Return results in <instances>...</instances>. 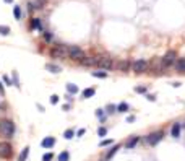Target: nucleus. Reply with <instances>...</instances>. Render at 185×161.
I'll return each instance as SVG.
<instances>
[{"instance_id": "f257e3e1", "label": "nucleus", "mask_w": 185, "mask_h": 161, "mask_svg": "<svg viewBox=\"0 0 185 161\" xmlns=\"http://www.w3.org/2000/svg\"><path fill=\"white\" fill-rule=\"evenodd\" d=\"M15 135V124L10 119H0V137L12 138Z\"/></svg>"}, {"instance_id": "f03ea898", "label": "nucleus", "mask_w": 185, "mask_h": 161, "mask_svg": "<svg viewBox=\"0 0 185 161\" xmlns=\"http://www.w3.org/2000/svg\"><path fill=\"white\" fill-rule=\"evenodd\" d=\"M117 64L112 60V57H98V64L96 67L101 68V70H112Z\"/></svg>"}, {"instance_id": "7ed1b4c3", "label": "nucleus", "mask_w": 185, "mask_h": 161, "mask_svg": "<svg viewBox=\"0 0 185 161\" xmlns=\"http://www.w3.org/2000/svg\"><path fill=\"white\" fill-rule=\"evenodd\" d=\"M50 55L55 59H63V57H68V46L65 44H57L50 50Z\"/></svg>"}, {"instance_id": "20e7f679", "label": "nucleus", "mask_w": 185, "mask_h": 161, "mask_svg": "<svg viewBox=\"0 0 185 161\" xmlns=\"http://www.w3.org/2000/svg\"><path fill=\"white\" fill-rule=\"evenodd\" d=\"M68 59L72 60H83L85 59V50L78 46H68Z\"/></svg>"}, {"instance_id": "39448f33", "label": "nucleus", "mask_w": 185, "mask_h": 161, "mask_svg": "<svg viewBox=\"0 0 185 161\" xmlns=\"http://www.w3.org/2000/svg\"><path fill=\"white\" fill-rule=\"evenodd\" d=\"M175 60H177V52L175 50H169L167 54H164V57L161 59V64H162L164 68H169V67H174Z\"/></svg>"}, {"instance_id": "423d86ee", "label": "nucleus", "mask_w": 185, "mask_h": 161, "mask_svg": "<svg viewBox=\"0 0 185 161\" xmlns=\"http://www.w3.org/2000/svg\"><path fill=\"white\" fill-rule=\"evenodd\" d=\"M162 138H164V132H162V130H157V132H154V133H149V135L144 138V143L146 145H157Z\"/></svg>"}, {"instance_id": "0eeeda50", "label": "nucleus", "mask_w": 185, "mask_h": 161, "mask_svg": "<svg viewBox=\"0 0 185 161\" xmlns=\"http://www.w3.org/2000/svg\"><path fill=\"white\" fill-rule=\"evenodd\" d=\"M13 155V148L8 142H0V158L3 160H8L10 156Z\"/></svg>"}, {"instance_id": "6e6552de", "label": "nucleus", "mask_w": 185, "mask_h": 161, "mask_svg": "<svg viewBox=\"0 0 185 161\" xmlns=\"http://www.w3.org/2000/svg\"><path fill=\"white\" fill-rule=\"evenodd\" d=\"M132 70L135 73H143L148 70V62L146 60H135V62H132Z\"/></svg>"}, {"instance_id": "1a4fd4ad", "label": "nucleus", "mask_w": 185, "mask_h": 161, "mask_svg": "<svg viewBox=\"0 0 185 161\" xmlns=\"http://www.w3.org/2000/svg\"><path fill=\"white\" fill-rule=\"evenodd\" d=\"M140 140H141V138H140L138 135H133V137H130V138H128V140L125 142V148H127V150H132V148H135L136 145L140 143Z\"/></svg>"}, {"instance_id": "9d476101", "label": "nucleus", "mask_w": 185, "mask_h": 161, "mask_svg": "<svg viewBox=\"0 0 185 161\" xmlns=\"http://www.w3.org/2000/svg\"><path fill=\"white\" fill-rule=\"evenodd\" d=\"M115 68L120 72H128V70H132V62H128V60H119L117 65H115Z\"/></svg>"}, {"instance_id": "9b49d317", "label": "nucleus", "mask_w": 185, "mask_h": 161, "mask_svg": "<svg viewBox=\"0 0 185 161\" xmlns=\"http://www.w3.org/2000/svg\"><path fill=\"white\" fill-rule=\"evenodd\" d=\"M80 64L85 67H96L98 64V57H85L83 60H80Z\"/></svg>"}, {"instance_id": "f8f14e48", "label": "nucleus", "mask_w": 185, "mask_h": 161, "mask_svg": "<svg viewBox=\"0 0 185 161\" xmlns=\"http://www.w3.org/2000/svg\"><path fill=\"white\" fill-rule=\"evenodd\" d=\"M174 68H175L177 72L185 73V57H179V59H177L175 64H174Z\"/></svg>"}, {"instance_id": "ddd939ff", "label": "nucleus", "mask_w": 185, "mask_h": 161, "mask_svg": "<svg viewBox=\"0 0 185 161\" xmlns=\"http://www.w3.org/2000/svg\"><path fill=\"white\" fill-rule=\"evenodd\" d=\"M180 132H182V127L179 122H175V124L171 127V137H174V138H179L180 137Z\"/></svg>"}, {"instance_id": "4468645a", "label": "nucleus", "mask_w": 185, "mask_h": 161, "mask_svg": "<svg viewBox=\"0 0 185 161\" xmlns=\"http://www.w3.org/2000/svg\"><path fill=\"white\" fill-rule=\"evenodd\" d=\"M41 145H42V148H52L55 145V138L54 137H45L44 140L41 142Z\"/></svg>"}, {"instance_id": "2eb2a0df", "label": "nucleus", "mask_w": 185, "mask_h": 161, "mask_svg": "<svg viewBox=\"0 0 185 161\" xmlns=\"http://www.w3.org/2000/svg\"><path fill=\"white\" fill-rule=\"evenodd\" d=\"M119 148H120L119 145H114V146H112L111 150H107V153H106V155H104V160H106V161H109V160H111V158H112V156H114V155H115V153L119 151Z\"/></svg>"}, {"instance_id": "dca6fc26", "label": "nucleus", "mask_w": 185, "mask_h": 161, "mask_svg": "<svg viewBox=\"0 0 185 161\" xmlns=\"http://www.w3.org/2000/svg\"><path fill=\"white\" fill-rule=\"evenodd\" d=\"M29 156V146H25L23 148V151L20 153V158H18V161H26Z\"/></svg>"}, {"instance_id": "f3484780", "label": "nucleus", "mask_w": 185, "mask_h": 161, "mask_svg": "<svg viewBox=\"0 0 185 161\" xmlns=\"http://www.w3.org/2000/svg\"><path fill=\"white\" fill-rule=\"evenodd\" d=\"M94 93H96V90H94V88H86V90L83 91V98H85V99H88V98H93V96H94Z\"/></svg>"}, {"instance_id": "a211bd4d", "label": "nucleus", "mask_w": 185, "mask_h": 161, "mask_svg": "<svg viewBox=\"0 0 185 161\" xmlns=\"http://www.w3.org/2000/svg\"><path fill=\"white\" fill-rule=\"evenodd\" d=\"M13 17H15V20H21V8H20V5H15V7H13Z\"/></svg>"}, {"instance_id": "6ab92c4d", "label": "nucleus", "mask_w": 185, "mask_h": 161, "mask_svg": "<svg viewBox=\"0 0 185 161\" xmlns=\"http://www.w3.org/2000/svg\"><path fill=\"white\" fill-rule=\"evenodd\" d=\"M31 26H33V29H39V31H41V20H39V18H34L33 21H31Z\"/></svg>"}, {"instance_id": "aec40b11", "label": "nucleus", "mask_w": 185, "mask_h": 161, "mask_svg": "<svg viewBox=\"0 0 185 161\" xmlns=\"http://www.w3.org/2000/svg\"><path fill=\"white\" fill-rule=\"evenodd\" d=\"M47 70H50L52 73H58V72H62V70H60V67L54 65V64H47Z\"/></svg>"}, {"instance_id": "412c9836", "label": "nucleus", "mask_w": 185, "mask_h": 161, "mask_svg": "<svg viewBox=\"0 0 185 161\" xmlns=\"http://www.w3.org/2000/svg\"><path fill=\"white\" fill-rule=\"evenodd\" d=\"M68 160H70V153L68 151H62L58 155V161H68Z\"/></svg>"}, {"instance_id": "4be33fe9", "label": "nucleus", "mask_w": 185, "mask_h": 161, "mask_svg": "<svg viewBox=\"0 0 185 161\" xmlns=\"http://www.w3.org/2000/svg\"><path fill=\"white\" fill-rule=\"evenodd\" d=\"M0 34H2V36H8V34H10V28H8V26L0 25Z\"/></svg>"}, {"instance_id": "5701e85b", "label": "nucleus", "mask_w": 185, "mask_h": 161, "mask_svg": "<svg viewBox=\"0 0 185 161\" xmlns=\"http://www.w3.org/2000/svg\"><path fill=\"white\" fill-rule=\"evenodd\" d=\"M117 111H119V112H127V111H128V104H127V103L119 104V106H117Z\"/></svg>"}, {"instance_id": "b1692460", "label": "nucleus", "mask_w": 185, "mask_h": 161, "mask_svg": "<svg viewBox=\"0 0 185 161\" xmlns=\"http://www.w3.org/2000/svg\"><path fill=\"white\" fill-rule=\"evenodd\" d=\"M93 77H96V78H106L107 73H106V72H98V70H94V72H93Z\"/></svg>"}, {"instance_id": "393cba45", "label": "nucleus", "mask_w": 185, "mask_h": 161, "mask_svg": "<svg viewBox=\"0 0 185 161\" xmlns=\"http://www.w3.org/2000/svg\"><path fill=\"white\" fill-rule=\"evenodd\" d=\"M67 91H68V93H78V88L75 86V85H72V83H68V85H67Z\"/></svg>"}, {"instance_id": "a878e982", "label": "nucleus", "mask_w": 185, "mask_h": 161, "mask_svg": "<svg viewBox=\"0 0 185 161\" xmlns=\"http://www.w3.org/2000/svg\"><path fill=\"white\" fill-rule=\"evenodd\" d=\"M73 135H75V132L72 130V129H68V130H65V133H63V137H65L67 140H72L73 138Z\"/></svg>"}, {"instance_id": "bb28decb", "label": "nucleus", "mask_w": 185, "mask_h": 161, "mask_svg": "<svg viewBox=\"0 0 185 161\" xmlns=\"http://www.w3.org/2000/svg\"><path fill=\"white\" fill-rule=\"evenodd\" d=\"M117 111V106H114V104H109V106L106 107V112L107 114H111V112H115Z\"/></svg>"}, {"instance_id": "cd10ccee", "label": "nucleus", "mask_w": 185, "mask_h": 161, "mask_svg": "<svg viewBox=\"0 0 185 161\" xmlns=\"http://www.w3.org/2000/svg\"><path fill=\"white\" fill-rule=\"evenodd\" d=\"M44 41L45 42H50V41H52V33H50V31H45V33H44Z\"/></svg>"}, {"instance_id": "c85d7f7f", "label": "nucleus", "mask_w": 185, "mask_h": 161, "mask_svg": "<svg viewBox=\"0 0 185 161\" xmlns=\"http://www.w3.org/2000/svg\"><path fill=\"white\" fill-rule=\"evenodd\" d=\"M3 83H5V85H7V86H12V85H13L12 78H10L8 75H5V77H3Z\"/></svg>"}, {"instance_id": "c756f323", "label": "nucleus", "mask_w": 185, "mask_h": 161, "mask_svg": "<svg viewBox=\"0 0 185 161\" xmlns=\"http://www.w3.org/2000/svg\"><path fill=\"white\" fill-rule=\"evenodd\" d=\"M106 133H107V129H106V127H99V129H98V135H99V137H104Z\"/></svg>"}, {"instance_id": "7c9ffc66", "label": "nucleus", "mask_w": 185, "mask_h": 161, "mask_svg": "<svg viewBox=\"0 0 185 161\" xmlns=\"http://www.w3.org/2000/svg\"><path fill=\"white\" fill-rule=\"evenodd\" d=\"M52 158H54L52 153H45L44 156H42V161H52Z\"/></svg>"}, {"instance_id": "2f4dec72", "label": "nucleus", "mask_w": 185, "mask_h": 161, "mask_svg": "<svg viewBox=\"0 0 185 161\" xmlns=\"http://www.w3.org/2000/svg\"><path fill=\"white\" fill-rule=\"evenodd\" d=\"M114 142H112V138H106V140L101 142V146H107V145H112Z\"/></svg>"}, {"instance_id": "473e14b6", "label": "nucleus", "mask_w": 185, "mask_h": 161, "mask_svg": "<svg viewBox=\"0 0 185 161\" xmlns=\"http://www.w3.org/2000/svg\"><path fill=\"white\" fill-rule=\"evenodd\" d=\"M50 103H52V104H57V103H58V95H52V98H50Z\"/></svg>"}, {"instance_id": "72a5a7b5", "label": "nucleus", "mask_w": 185, "mask_h": 161, "mask_svg": "<svg viewBox=\"0 0 185 161\" xmlns=\"http://www.w3.org/2000/svg\"><path fill=\"white\" fill-rule=\"evenodd\" d=\"M136 93H144V86H135Z\"/></svg>"}, {"instance_id": "f704fd0d", "label": "nucleus", "mask_w": 185, "mask_h": 161, "mask_svg": "<svg viewBox=\"0 0 185 161\" xmlns=\"http://www.w3.org/2000/svg\"><path fill=\"white\" fill-rule=\"evenodd\" d=\"M96 116H98V117H104V111H102V109H98V111H96Z\"/></svg>"}, {"instance_id": "c9c22d12", "label": "nucleus", "mask_w": 185, "mask_h": 161, "mask_svg": "<svg viewBox=\"0 0 185 161\" xmlns=\"http://www.w3.org/2000/svg\"><path fill=\"white\" fill-rule=\"evenodd\" d=\"M146 99H148V101H156V96L154 95H146Z\"/></svg>"}, {"instance_id": "e433bc0d", "label": "nucleus", "mask_w": 185, "mask_h": 161, "mask_svg": "<svg viewBox=\"0 0 185 161\" xmlns=\"http://www.w3.org/2000/svg\"><path fill=\"white\" fill-rule=\"evenodd\" d=\"M172 86H174V88H180V86H182V83H180V82H174V83H172Z\"/></svg>"}, {"instance_id": "4c0bfd02", "label": "nucleus", "mask_w": 185, "mask_h": 161, "mask_svg": "<svg viewBox=\"0 0 185 161\" xmlns=\"http://www.w3.org/2000/svg\"><path fill=\"white\" fill-rule=\"evenodd\" d=\"M83 133H85V130H83V129H80V130H78V137H81Z\"/></svg>"}, {"instance_id": "58836bf2", "label": "nucleus", "mask_w": 185, "mask_h": 161, "mask_svg": "<svg viewBox=\"0 0 185 161\" xmlns=\"http://www.w3.org/2000/svg\"><path fill=\"white\" fill-rule=\"evenodd\" d=\"M0 95H3V86H2V83H0Z\"/></svg>"}, {"instance_id": "ea45409f", "label": "nucleus", "mask_w": 185, "mask_h": 161, "mask_svg": "<svg viewBox=\"0 0 185 161\" xmlns=\"http://www.w3.org/2000/svg\"><path fill=\"white\" fill-rule=\"evenodd\" d=\"M3 2H5V3H12L13 0H3Z\"/></svg>"}]
</instances>
